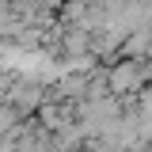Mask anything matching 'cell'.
<instances>
[{"mask_svg":"<svg viewBox=\"0 0 152 152\" xmlns=\"http://www.w3.org/2000/svg\"><path fill=\"white\" fill-rule=\"evenodd\" d=\"M15 107H0V129H12V126H15Z\"/></svg>","mask_w":152,"mask_h":152,"instance_id":"7a4b0ae2","label":"cell"},{"mask_svg":"<svg viewBox=\"0 0 152 152\" xmlns=\"http://www.w3.org/2000/svg\"><path fill=\"white\" fill-rule=\"evenodd\" d=\"M141 84H145V69L133 65V61L118 65V69L110 72V88H114V91H137Z\"/></svg>","mask_w":152,"mask_h":152,"instance_id":"6da1fadb","label":"cell"}]
</instances>
